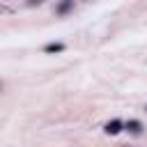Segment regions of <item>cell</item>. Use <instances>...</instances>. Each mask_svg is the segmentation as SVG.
<instances>
[{
  "mask_svg": "<svg viewBox=\"0 0 147 147\" xmlns=\"http://www.w3.org/2000/svg\"><path fill=\"white\" fill-rule=\"evenodd\" d=\"M74 5H76V0H60V2L55 5V14H57V16H67V14L74 9Z\"/></svg>",
  "mask_w": 147,
  "mask_h": 147,
  "instance_id": "1",
  "label": "cell"
},
{
  "mask_svg": "<svg viewBox=\"0 0 147 147\" xmlns=\"http://www.w3.org/2000/svg\"><path fill=\"white\" fill-rule=\"evenodd\" d=\"M122 129H124V122H122V119H110V122L103 126V131H106L108 136H117Z\"/></svg>",
  "mask_w": 147,
  "mask_h": 147,
  "instance_id": "2",
  "label": "cell"
},
{
  "mask_svg": "<svg viewBox=\"0 0 147 147\" xmlns=\"http://www.w3.org/2000/svg\"><path fill=\"white\" fill-rule=\"evenodd\" d=\"M124 129H126L129 133H133V136H140V133H142V122H140V119H126V122H124Z\"/></svg>",
  "mask_w": 147,
  "mask_h": 147,
  "instance_id": "3",
  "label": "cell"
},
{
  "mask_svg": "<svg viewBox=\"0 0 147 147\" xmlns=\"http://www.w3.org/2000/svg\"><path fill=\"white\" fill-rule=\"evenodd\" d=\"M64 51V44H46L44 46V53H62Z\"/></svg>",
  "mask_w": 147,
  "mask_h": 147,
  "instance_id": "4",
  "label": "cell"
},
{
  "mask_svg": "<svg viewBox=\"0 0 147 147\" xmlns=\"http://www.w3.org/2000/svg\"><path fill=\"white\" fill-rule=\"evenodd\" d=\"M37 2H41V0H28V5H37Z\"/></svg>",
  "mask_w": 147,
  "mask_h": 147,
  "instance_id": "5",
  "label": "cell"
},
{
  "mask_svg": "<svg viewBox=\"0 0 147 147\" xmlns=\"http://www.w3.org/2000/svg\"><path fill=\"white\" fill-rule=\"evenodd\" d=\"M145 110H147V106H145Z\"/></svg>",
  "mask_w": 147,
  "mask_h": 147,
  "instance_id": "6",
  "label": "cell"
}]
</instances>
